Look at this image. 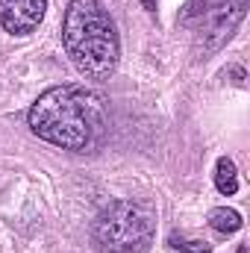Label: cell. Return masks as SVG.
Returning <instances> with one entry per match:
<instances>
[{
    "instance_id": "obj_5",
    "label": "cell",
    "mask_w": 250,
    "mask_h": 253,
    "mask_svg": "<svg viewBox=\"0 0 250 253\" xmlns=\"http://www.w3.org/2000/svg\"><path fill=\"white\" fill-rule=\"evenodd\" d=\"M47 0H0V24L12 36H30L44 21Z\"/></svg>"
},
{
    "instance_id": "obj_3",
    "label": "cell",
    "mask_w": 250,
    "mask_h": 253,
    "mask_svg": "<svg viewBox=\"0 0 250 253\" xmlns=\"http://www.w3.org/2000/svg\"><path fill=\"white\" fill-rule=\"evenodd\" d=\"M153 239V212L138 200H109L91 221L100 253H144Z\"/></svg>"
},
{
    "instance_id": "obj_6",
    "label": "cell",
    "mask_w": 250,
    "mask_h": 253,
    "mask_svg": "<svg viewBox=\"0 0 250 253\" xmlns=\"http://www.w3.org/2000/svg\"><path fill=\"white\" fill-rule=\"evenodd\" d=\"M206 221H209V227H212L215 233H221V236H233V233L242 230V215H239L236 209H230V206H215V209H209Z\"/></svg>"
},
{
    "instance_id": "obj_11",
    "label": "cell",
    "mask_w": 250,
    "mask_h": 253,
    "mask_svg": "<svg viewBox=\"0 0 250 253\" xmlns=\"http://www.w3.org/2000/svg\"><path fill=\"white\" fill-rule=\"evenodd\" d=\"M236 253H248V248H245V245H242V248H239V251H236Z\"/></svg>"
},
{
    "instance_id": "obj_1",
    "label": "cell",
    "mask_w": 250,
    "mask_h": 253,
    "mask_svg": "<svg viewBox=\"0 0 250 253\" xmlns=\"http://www.w3.org/2000/svg\"><path fill=\"white\" fill-rule=\"evenodd\" d=\"M27 124L42 141L53 147L85 153L103 141L106 112L94 91H88L85 85L62 83L36 97L27 112Z\"/></svg>"
},
{
    "instance_id": "obj_2",
    "label": "cell",
    "mask_w": 250,
    "mask_h": 253,
    "mask_svg": "<svg viewBox=\"0 0 250 253\" xmlns=\"http://www.w3.org/2000/svg\"><path fill=\"white\" fill-rule=\"evenodd\" d=\"M62 44L74 68L94 80L106 83L121 62V39L112 15L100 0H71L62 21Z\"/></svg>"
},
{
    "instance_id": "obj_10",
    "label": "cell",
    "mask_w": 250,
    "mask_h": 253,
    "mask_svg": "<svg viewBox=\"0 0 250 253\" xmlns=\"http://www.w3.org/2000/svg\"><path fill=\"white\" fill-rule=\"evenodd\" d=\"M141 6H144L147 12H156V0H141Z\"/></svg>"
},
{
    "instance_id": "obj_7",
    "label": "cell",
    "mask_w": 250,
    "mask_h": 253,
    "mask_svg": "<svg viewBox=\"0 0 250 253\" xmlns=\"http://www.w3.org/2000/svg\"><path fill=\"white\" fill-rule=\"evenodd\" d=\"M215 189L224 197H233L239 191V168H236V162L230 156H221L215 162Z\"/></svg>"
},
{
    "instance_id": "obj_9",
    "label": "cell",
    "mask_w": 250,
    "mask_h": 253,
    "mask_svg": "<svg viewBox=\"0 0 250 253\" xmlns=\"http://www.w3.org/2000/svg\"><path fill=\"white\" fill-rule=\"evenodd\" d=\"M227 74H230V77H236V80H233V83H236V85H245V71H242V68H239V65H236V68H230V71H227Z\"/></svg>"
},
{
    "instance_id": "obj_4",
    "label": "cell",
    "mask_w": 250,
    "mask_h": 253,
    "mask_svg": "<svg viewBox=\"0 0 250 253\" xmlns=\"http://www.w3.org/2000/svg\"><path fill=\"white\" fill-rule=\"evenodd\" d=\"M248 0H188L180 12V24L197 33V44L203 53L221 50L239 24L245 21Z\"/></svg>"
},
{
    "instance_id": "obj_8",
    "label": "cell",
    "mask_w": 250,
    "mask_h": 253,
    "mask_svg": "<svg viewBox=\"0 0 250 253\" xmlns=\"http://www.w3.org/2000/svg\"><path fill=\"white\" fill-rule=\"evenodd\" d=\"M168 248L183 251V253H212V245H209V242L188 239V236H180V233H171V236H168Z\"/></svg>"
}]
</instances>
